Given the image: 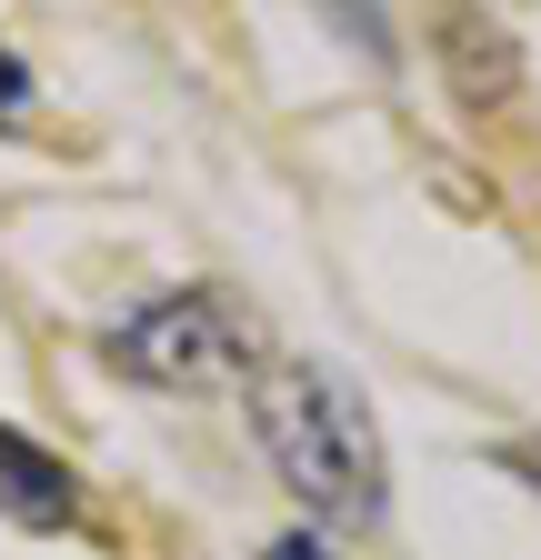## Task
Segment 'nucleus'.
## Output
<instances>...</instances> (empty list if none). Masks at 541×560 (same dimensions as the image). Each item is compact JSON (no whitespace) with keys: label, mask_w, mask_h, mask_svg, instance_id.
Wrapping results in <instances>:
<instances>
[{"label":"nucleus","mask_w":541,"mask_h":560,"mask_svg":"<svg viewBox=\"0 0 541 560\" xmlns=\"http://www.w3.org/2000/svg\"><path fill=\"white\" fill-rule=\"evenodd\" d=\"M251 431H261L281 490H291L311 521L371 530V521L391 511L381 420H371V400L331 371V361H261V371H251Z\"/></svg>","instance_id":"1"},{"label":"nucleus","mask_w":541,"mask_h":560,"mask_svg":"<svg viewBox=\"0 0 541 560\" xmlns=\"http://www.w3.org/2000/svg\"><path fill=\"white\" fill-rule=\"evenodd\" d=\"M111 371L151 381V390H251L261 371V330L231 291H161L130 320H111Z\"/></svg>","instance_id":"2"},{"label":"nucleus","mask_w":541,"mask_h":560,"mask_svg":"<svg viewBox=\"0 0 541 560\" xmlns=\"http://www.w3.org/2000/svg\"><path fill=\"white\" fill-rule=\"evenodd\" d=\"M0 521H21V530H71V521H81L71 460L41 451L31 431H0Z\"/></svg>","instance_id":"3"},{"label":"nucleus","mask_w":541,"mask_h":560,"mask_svg":"<svg viewBox=\"0 0 541 560\" xmlns=\"http://www.w3.org/2000/svg\"><path fill=\"white\" fill-rule=\"evenodd\" d=\"M21 110H31V70L0 50V120H21Z\"/></svg>","instance_id":"4"},{"label":"nucleus","mask_w":541,"mask_h":560,"mask_svg":"<svg viewBox=\"0 0 541 560\" xmlns=\"http://www.w3.org/2000/svg\"><path fill=\"white\" fill-rule=\"evenodd\" d=\"M261 560H331V550H321V540H311V530H291V540H270V550H261Z\"/></svg>","instance_id":"5"},{"label":"nucleus","mask_w":541,"mask_h":560,"mask_svg":"<svg viewBox=\"0 0 541 560\" xmlns=\"http://www.w3.org/2000/svg\"><path fill=\"white\" fill-rule=\"evenodd\" d=\"M502 460H511V470H531V480H541V451H502Z\"/></svg>","instance_id":"6"}]
</instances>
